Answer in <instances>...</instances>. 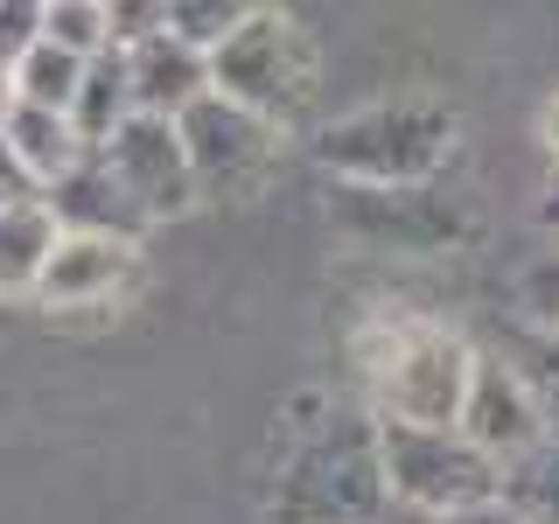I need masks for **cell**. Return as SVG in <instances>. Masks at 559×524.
Returning <instances> with one entry per match:
<instances>
[{
	"label": "cell",
	"mask_w": 559,
	"mask_h": 524,
	"mask_svg": "<svg viewBox=\"0 0 559 524\" xmlns=\"http://www.w3.org/2000/svg\"><path fill=\"white\" fill-rule=\"evenodd\" d=\"M384 454L371 413H322L273 476V524H371L384 511Z\"/></svg>",
	"instance_id": "cell-1"
},
{
	"label": "cell",
	"mask_w": 559,
	"mask_h": 524,
	"mask_svg": "<svg viewBox=\"0 0 559 524\" xmlns=\"http://www.w3.org/2000/svg\"><path fill=\"white\" fill-rule=\"evenodd\" d=\"M364 378H371V406L384 427H454L468 398L476 349L441 322H392L357 343Z\"/></svg>",
	"instance_id": "cell-2"
},
{
	"label": "cell",
	"mask_w": 559,
	"mask_h": 524,
	"mask_svg": "<svg viewBox=\"0 0 559 524\" xmlns=\"http://www.w3.org/2000/svg\"><path fill=\"white\" fill-rule=\"evenodd\" d=\"M329 175L364 189H413L433 182L441 162L454 154V112L419 98H392V105H364V112L336 119L322 140H314Z\"/></svg>",
	"instance_id": "cell-3"
},
{
	"label": "cell",
	"mask_w": 559,
	"mask_h": 524,
	"mask_svg": "<svg viewBox=\"0 0 559 524\" xmlns=\"http://www.w3.org/2000/svg\"><path fill=\"white\" fill-rule=\"evenodd\" d=\"M314 43L294 14L280 8H252L245 28L210 57V92L259 112L266 127H294V119L314 105Z\"/></svg>",
	"instance_id": "cell-4"
},
{
	"label": "cell",
	"mask_w": 559,
	"mask_h": 524,
	"mask_svg": "<svg viewBox=\"0 0 559 524\" xmlns=\"http://www.w3.org/2000/svg\"><path fill=\"white\" fill-rule=\"evenodd\" d=\"M378 454H384V497L413 503L427 517H454L497 497V462H483L454 427H384L378 419Z\"/></svg>",
	"instance_id": "cell-5"
},
{
	"label": "cell",
	"mask_w": 559,
	"mask_h": 524,
	"mask_svg": "<svg viewBox=\"0 0 559 524\" xmlns=\"http://www.w3.org/2000/svg\"><path fill=\"white\" fill-rule=\"evenodd\" d=\"M329 224L343 238L371 245V252H448L454 238H468V210L441 196L433 182H413V189H364V182H343L336 203H329Z\"/></svg>",
	"instance_id": "cell-6"
},
{
	"label": "cell",
	"mask_w": 559,
	"mask_h": 524,
	"mask_svg": "<svg viewBox=\"0 0 559 524\" xmlns=\"http://www.w3.org/2000/svg\"><path fill=\"white\" fill-rule=\"evenodd\" d=\"M175 133H182L197 196H252L280 162V127H266L259 112H245V105L217 98V92L189 105L175 119Z\"/></svg>",
	"instance_id": "cell-7"
},
{
	"label": "cell",
	"mask_w": 559,
	"mask_h": 524,
	"mask_svg": "<svg viewBox=\"0 0 559 524\" xmlns=\"http://www.w3.org/2000/svg\"><path fill=\"white\" fill-rule=\"evenodd\" d=\"M98 162L119 175V189L140 203V217H182L197 203V175H189V154H182V133L175 119H147L133 112L127 127L98 147Z\"/></svg>",
	"instance_id": "cell-8"
},
{
	"label": "cell",
	"mask_w": 559,
	"mask_h": 524,
	"mask_svg": "<svg viewBox=\"0 0 559 524\" xmlns=\"http://www.w3.org/2000/svg\"><path fill=\"white\" fill-rule=\"evenodd\" d=\"M454 433H462L483 462H497V468L546 441L538 419H532V398H524V384L511 378V364H503L497 349H476V371H468V398H462Z\"/></svg>",
	"instance_id": "cell-9"
},
{
	"label": "cell",
	"mask_w": 559,
	"mask_h": 524,
	"mask_svg": "<svg viewBox=\"0 0 559 524\" xmlns=\"http://www.w3.org/2000/svg\"><path fill=\"white\" fill-rule=\"evenodd\" d=\"M49 217H57L63 238H119V245H140L147 231V217H140V203L119 189V175L98 162V154H84L78 168L63 175L57 189H43Z\"/></svg>",
	"instance_id": "cell-10"
},
{
	"label": "cell",
	"mask_w": 559,
	"mask_h": 524,
	"mask_svg": "<svg viewBox=\"0 0 559 524\" xmlns=\"http://www.w3.org/2000/svg\"><path fill=\"white\" fill-rule=\"evenodd\" d=\"M127 78H133V105L147 119H182L197 98H210V57L189 49L182 35H168V22L127 49Z\"/></svg>",
	"instance_id": "cell-11"
},
{
	"label": "cell",
	"mask_w": 559,
	"mask_h": 524,
	"mask_svg": "<svg viewBox=\"0 0 559 524\" xmlns=\"http://www.w3.org/2000/svg\"><path fill=\"white\" fill-rule=\"evenodd\" d=\"M140 273V245H119V238H63L57 259L43 273V301L49 308H98V301H119Z\"/></svg>",
	"instance_id": "cell-12"
},
{
	"label": "cell",
	"mask_w": 559,
	"mask_h": 524,
	"mask_svg": "<svg viewBox=\"0 0 559 524\" xmlns=\"http://www.w3.org/2000/svg\"><path fill=\"white\" fill-rule=\"evenodd\" d=\"M0 140L14 147V162H22V175L35 182V196H43V189H57L63 175L92 154L78 140V127H70L63 112H43V105H14V112L0 119Z\"/></svg>",
	"instance_id": "cell-13"
},
{
	"label": "cell",
	"mask_w": 559,
	"mask_h": 524,
	"mask_svg": "<svg viewBox=\"0 0 559 524\" xmlns=\"http://www.w3.org/2000/svg\"><path fill=\"white\" fill-rule=\"evenodd\" d=\"M57 245H63V231H57V217H49L43 196L0 210V301H22V294L43 287Z\"/></svg>",
	"instance_id": "cell-14"
},
{
	"label": "cell",
	"mask_w": 559,
	"mask_h": 524,
	"mask_svg": "<svg viewBox=\"0 0 559 524\" xmlns=\"http://www.w3.org/2000/svg\"><path fill=\"white\" fill-rule=\"evenodd\" d=\"M140 112L133 105V78H127V49H105V57L84 63V84H78V105H70V127H78L84 147H105L127 119Z\"/></svg>",
	"instance_id": "cell-15"
},
{
	"label": "cell",
	"mask_w": 559,
	"mask_h": 524,
	"mask_svg": "<svg viewBox=\"0 0 559 524\" xmlns=\"http://www.w3.org/2000/svg\"><path fill=\"white\" fill-rule=\"evenodd\" d=\"M503 364H511V378L524 384V398H532V419L546 441H559V336H546V329L518 322L503 329Z\"/></svg>",
	"instance_id": "cell-16"
},
{
	"label": "cell",
	"mask_w": 559,
	"mask_h": 524,
	"mask_svg": "<svg viewBox=\"0 0 559 524\" xmlns=\"http://www.w3.org/2000/svg\"><path fill=\"white\" fill-rule=\"evenodd\" d=\"M497 503L524 524H559V441L524 448L518 462L497 468Z\"/></svg>",
	"instance_id": "cell-17"
},
{
	"label": "cell",
	"mask_w": 559,
	"mask_h": 524,
	"mask_svg": "<svg viewBox=\"0 0 559 524\" xmlns=\"http://www.w3.org/2000/svg\"><path fill=\"white\" fill-rule=\"evenodd\" d=\"M78 84H84V63L63 57L57 43H35L28 57L14 63V98H22V105H43V112H63V119H70Z\"/></svg>",
	"instance_id": "cell-18"
},
{
	"label": "cell",
	"mask_w": 559,
	"mask_h": 524,
	"mask_svg": "<svg viewBox=\"0 0 559 524\" xmlns=\"http://www.w3.org/2000/svg\"><path fill=\"white\" fill-rule=\"evenodd\" d=\"M43 43H57L63 57L92 63L112 49V28H105V0H49L43 8Z\"/></svg>",
	"instance_id": "cell-19"
},
{
	"label": "cell",
	"mask_w": 559,
	"mask_h": 524,
	"mask_svg": "<svg viewBox=\"0 0 559 524\" xmlns=\"http://www.w3.org/2000/svg\"><path fill=\"white\" fill-rule=\"evenodd\" d=\"M245 14L252 8H238V0H168V35H182L189 49L217 57V49L245 28Z\"/></svg>",
	"instance_id": "cell-20"
},
{
	"label": "cell",
	"mask_w": 559,
	"mask_h": 524,
	"mask_svg": "<svg viewBox=\"0 0 559 524\" xmlns=\"http://www.w3.org/2000/svg\"><path fill=\"white\" fill-rule=\"evenodd\" d=\"M518 294H524V314H532V329L559 336V252L532 259V266H524V279H518Z\"/></svg>",
	"instance_id": "cell-21"
},
{
	"label": "cell",
	"mask_w": 559,
	"mask_h": 524,
	"mask_svg": "<svg viewBox=\"0 0 559 524\" xmlns=\"http://www.w3.org/2000/svg\"><path fill=\"white\" fill-rule=\"evenodd\" d=\"M43 43V8L35 0H0V70H14Z\"/></svg>",
	"instance_id": "cell-22"
},
{
	"label": "cell",
	"mask_w": 559,
	"mask_h": 524,
	"mask_svg": "<svg viewBox=\"0 0 559 524\" xmlns=\"http://www.w3.org/2000/svg\"><path fill=\"white\" fill-rule=\"evenodd\" d=\"M35 196V182L22 175V162H14V147L0 140V210H14V203H28Z\"/></svg>",
	"instance_id": "cell-23"
},
{
	"label": "cell",
	"mask_w": 559,
	"mask_h": 524,
	"mask_svg": "<svg viewBox=\"0 0 559 524\" xmlns=\"http://www.w3.org/2000/svg\"><path fill=\"white\" fill-rule=\"evenodd\" d=\"M448 524H524V517H518V511H503V503L489 497V503H476V511H454Z\"/></svg>",
	"instance_id": "cell-24"
},
{
	"label": "cell",
	"mask_w": 559,
	"mask_h": 524,
	"mask_svg": "<svg viewBox=\"0 0 559 524\" xmlns=\"http://www.w3.org/2000/svg\"><path fill=\"white\" fill-rule=\"evenodd\" d=\"M371 524H448V517H427V511H413V503H384Z\"/></svg>",
	"instance_id": "cell-25"
},
{
	"label": "cell",
	"mask_w": 559,
	"mask_h": 524,
	"mask_svg": "<svg viewBox=\"0 0 559 524\" xmlns=\"http://www.w3.org/2000/svg\"><path fill=\"white\" fill-rule=\"evenodd\" d=\"M14 105H22V98H14V70H0V119H8Z\"/></svg>",
	"instance_id": "cell-26"
},
{
	"label": "cell",
	"mask_w": 559,
	"mask_h": 524,
	"mask_svg": "<svg viewBox=\"0 0 559 524\" xmlns=\"http://www.w3.org/2000/svg\"><path fill=\"white\" fill-rule=\"evenodd\" d=\"M546 147H552V162H559V98L546 105Z\"/></svg>",
	"instance_id": "cell-27"
},
{
	"label": "cell",
	"mask_w": 559,
	"mask_h": 524,
	"mask_svg": "<svg viewBox=\"0 0 559 524\" xmlns=\"http://www.w3.org/2000/svg\"><path fill=\"white\" fill-rule=\"evenodd\" d=\"M546 224H552V231H559V196H552V203H546Z\"/></svg>",
	"instance_id": "cell-28"
}]
</instances>
